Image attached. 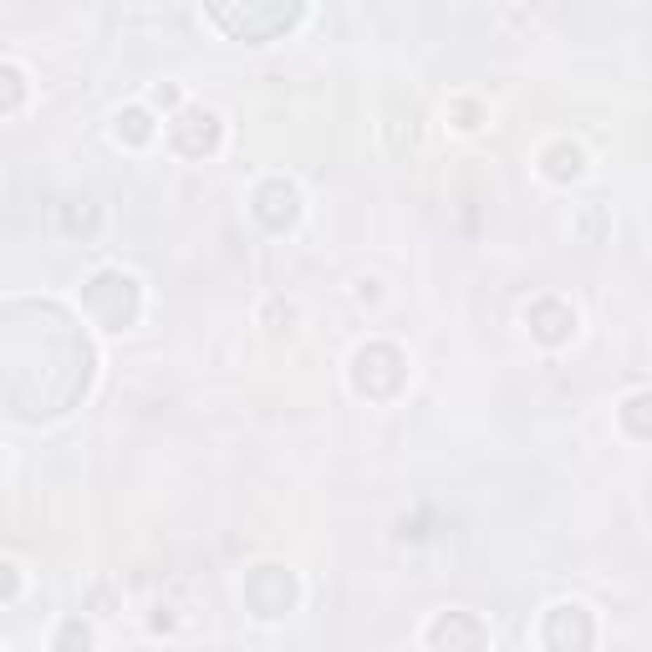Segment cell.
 Segmentation results:
<instances>
[{"instance_id":"6da1fadb","label":"cell","mask_w":652,"mask_h":652,"mask_svg":"<svg viewBox=\"0 0 652 652\" xmlns=\"http://www.w3.org/2000/svg\"><path fill=\"white\" fill-rule=\"evenodd\" d=\"M188 122H194V128H179V143H184V148H209V143L219 138V122L209 117V113H188Z\"/></svg>"},{"instance_id":"7a4b0ae2","label":"cell","mask_w":652,"mask_h":652,"mask_svg":"<svg viewBox=\"0 0 652 652\" xmlns=\"http://www.w3.org/2000/svg\"><path fill=\"white\" fill-rule=\"evenodd\" d=\"M15 97H20V72H11V67H0V102H6V108H11Z\"/></svg>"},{"instance_id":"3957f363","label":"cell","mask_w":652,"mask_h":652,"mask_svg":"<svg viewBox=\"0 0 652 652\" xmlns=\"http://www.w3.org/2000/svg\"><path fill=\"white\" fill-rule=\"evenodd\" d=\"M117 122H128V133H133V138L148 133V128H143V113H128V117H117Z\"/></svg>"}]
</instances>
